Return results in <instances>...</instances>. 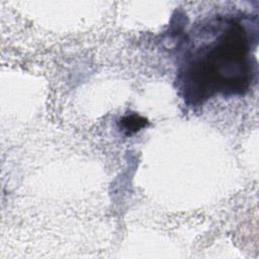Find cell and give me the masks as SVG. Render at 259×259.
<instances>
[{"mask_svg":"<svg viewBox=\"0 0 259 259\" xmlns=\"http://www.w3.org/2000/svg\"><path fill=\"white\" fill-rule=\"evenodd\" d=\"M247 50L244 28L231 23L208 51L188 64L183 74L185 96L195 101L214 92L243 93L249 86Z\"/></svg>","mask_w":259,"mask_h":259,"instance_id":"6da1fadb","label":"cell"},{"mask_svg":"<svg viewBox=\"0 0 259 259\" xmlns=\"http://www.w3.org/2000/svg\"><path fill=\"white\" fill-rule=\"evenodd\" d=\"M122 124L125 130L131 132H137L139 128H141L143 125L146 124V120L139 116H127L122 119Z\"/></svg>","mask_w":259,"mask_h":259,"instance_id":"7a4b0ae2","label":"cell"}]
</instances>
